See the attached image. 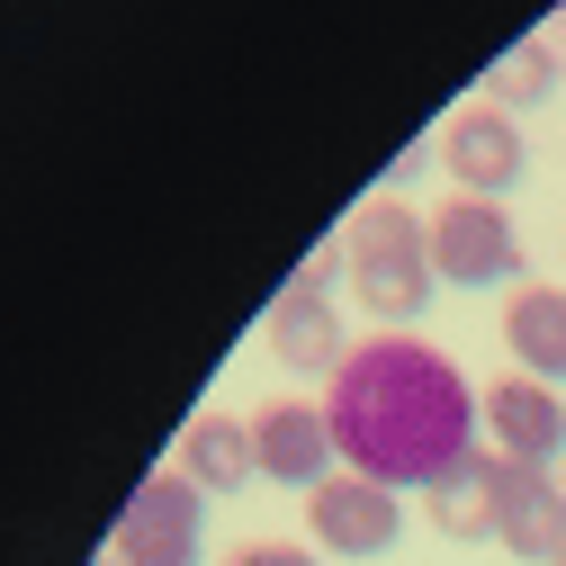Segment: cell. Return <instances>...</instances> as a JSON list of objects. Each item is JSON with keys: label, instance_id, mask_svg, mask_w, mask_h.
I'll list each match as a JSON object with an SVG mask.
<instances>
[{"label": "cell", "instance_id": "6da1fadb", "mask_svg": "<svg viewBox=\"0 0 566 566\" xmlns=\"http://www.w3.org/2000/svg\"><path fill=\"white\" fill-rule=\"evenodd\" d=\"M324 422H333V450L350 476H378L396 494L405 485L432 494L459 459H476L485 387H468V369L450 350L413 342V333H378L333 369Z\"/></svg>", "mask_w": 566, "mask_h": 566}, {"label": "cell", "instance_id": "7a4b0ae2", "mask_svg": "<svg viewBox=\"0 0 566 566\" xmlns=\"http://www.w3.org/2000/svg\"><path fill=\"white\" fill-rule=\"evenodd\" d=\"M342 270H350V297H360L378 324H413L441 289V261H432V217H413L405 198H369L342 234Z\"/></svg>", "mask_w": 566, "mask_h": 566}, {"label": "cell", "instance_id": "3957f363", "mask_svg": "<svg viewBox=\"0 0 566 566\" xmlns=\"http://www.w3.org/2000/svg\"><path fill=\"white\" fill-rule=\"evenodd\" d=\"M198 522H207V494L180 468H145L108 531V557L117 566H198Z\"/></svg>", "mask_w": 566, "mask_h": 566}, {"label": "cell", "instance_id": "277c9868", "mask_svg": "<svg viewBox=\"0 0 566 566\" xmlns=\"http://www.w3.org/2000/svg\"><path fill=\"white\" fill-rule=\"evenodd\" d=\"M432 261L450 289H522V234L504 217V198H450L432 217Z\"/></svg>", "mask_w": 566, "mask_h": 566}, {"label": "cell", "instance_id": "5b68a950", "mask_svg": "<svg viewBox=\"0 0 566 566\" xmlns=\"http://www.w3.org/2000/svg\"><path fill=\"white\" fill-rule=\"evenodd\" d=\"M306 539H324L333 557H387V548L405 539V494L378 485V476L333 468V476L306 494Z\"/></svg>", "mask_w": 566, "mask_h": 566}, {"label": "cell", "instance_id": "8992f818", "mask_svg": "<svg viewBox=\"0 0 566 566\" xmlns=\"http://www.w3.org/2000/svg\"><path fill=\"white\" fill-rule=\"evenodd\" d=\"M333 279H350L342 270V243L333 252H315V261H297V279L270 297V350L289 369H342L350 350H342V324H333Z\"/></svg>", "mask_w": 566, "mask_h": 566}, {"label": "cell", "instance_id": "52a82bcc", "mask_svg": "<svg viewBox=\"0 0 566 566\" xmlns=\"http://www.w3.org/2000/svg\"><path fill=\"white\" fill-rule=\"evenodd\" d=\"M485 494H494V539H504L513 557H531V566H557V548H566V485L548 468H531V459L494 450L485 459Z\"/></svg>", "mask_w": 566, "mask_h": 566}, {"label": "cell", "instance_id": "ba28073f", "mask_svg": "<svg viewBox=\"0 0 566 566\" xmlns=\"http://www.w3.org/2000/svg\"><path fill=\"white\" fill-rule=\"evenodd\" d=\"M432 145H441V163H450V180H459L468 198H504V189L531 171L522 117H513V108H494V99H476V108H450Z\"/></svg>", "mask_w": 566, "mask_h": 566}, {"label": "cell", "instance_id": "9c48e42d", "mask_svg": "<svg viewBox=\"0 0 566 566\" xmlns=\"http://www.w3.org/2000/svg\"><path fill=\"white\" fill-rule=\"evenodd\" d=\"M252 450H261V476L270 485H297V494H315L333 476V459H342L324 405H297V396H279V405L252 413Z\"/></svg>", "mask_w": 566, "mask_h": 566}, {"label": "cell", "instance_id": "30bf717a", "mask_svg": "<svg viewBox=\"0 0 566 566\" xmlns=\"http://www.w3.org/2000/svg\"><path fill=\"white\" fill-rule=\"evenodd\" d=\"M485 422H494V441H504V459L548 468V459L566 450V396L539 387V378H522V369L485 387Z\"/></svg>", "mask_w": 566, "mask_h": 566}, {"label": "cell", "instance_id": "8fae6325", "mask_svg": "<svg viewBox=\"0 0 566 566\" xmlns=\"http://www.w3.org/2000/svg\"><path fill=\"white\" fill-rule=\"evenodd\" d=\"M504 342H513V369L557 387L566 378V289H548V279H522V289L504 297Z\"/></svg>", "mask_w": 566, "mask_h": 566}, {"label": "cell", "instance_id": "7c38bea8", "mask_svg": "<svg viewBox=\"0 0 566 566\" xmlns=\"http://www.w3.org/2000/svg\"><path fill=\"white\" fill-rule=\"evenodd\" d=\"M252 468H261L252 422H234V413H198L180 432V476L198 494H234V485H252Z\"/></svg>", "mask_w": 566, "mask_h": 566}, {"label": "cell", "instance_id": "4fadbf2b", "mask_svg": "<svg viewBox=\"0 0 566 566\" xmlns=\"http://www.w3.org/2000/svg\"><path fill=\"white\" fill-rule=\"evenodd\" d=\"M422 504H432V522H441L450 539H476V531L494 539V494H485V450H476V459H459V468H450V476H441L432 494H422Z\"/></svg>", "mask_w": 566, "mask_h": 566}, {"label": "cell", "instance_id": "5bb4252c", "mask_svg": "<svg viewBox=\"0 0 566 566\" xmlns=\"http://www.w3.org/2000/svg\"><path fill=\"white\" fill-rule=\"evenodd\" d=\"M548 91H557V54H548L539 36H522V45L485 73V99H494V108H504V99H548Z\"/></svg>", "mask_w": 566, "mask_h": 566}, {"label": "cell", "instance_id": "9a60e30c", "mask_svg": "<svg viewBox=\"0 0 566 566\" xmlns=\"http://www.w3.org/2000/svg\"><path fill=\"white\" fill-rule=\"evenodd\" d=\"M226 566H315V548H297V539H243Z\"/></svg>", "mask_w": 566, "mask_h": 566}, {"label": "cell", "instance_id": "2e32d148", "mask_svg": "<svg viewBox=\"0 0 566 566\" xmlns=\"http://www.w3.org/2000/svg\"><path fill=\"white\" fill-rule=\"evenodd\" d=\"M432 154H441V145H405V154H396V163H387V198H405V180H413V171H422V163H432Z\"/></svg>", "mask_w": 566, "mask_h": 566}, {"label": "cell", "instance_id": "e0dca14e", "mask_svg": "<svg viewBox=\"0 0 566 566\" xmlns=\"http://www.w3.org/2000/svg\"><path fill=\"white\" fill-rule=\"evenodd\" d=\"M99 566H117V557H99Z\"/></svg>", "mask_w": 566, "mask_h": 566}, {"label": "cell", "instance_id": "ac0fdd59", "mask_svg": "<svg viewBox=\"0 0 566 566\" xmlns=\"http://www.w3.org/2000/svg\"><path fill=\"white\" fill-rule=\"evenodd\" d=\"M557 566H566V548H557Z\"/></svg>", "mask_w": 566, "mask_h": 566}, {"label": "cell", "instance_id": "d6986e66", "mask_svg": "<svg viewBox=\"0 0 566 566\" xmlns=\"http://www.w3.org/2000/svg\"><path fill=\"white\" fill-rule=\"evenodd\" d=\"M557 485H566V476H557Z\"/></svg>", "mask_w": 566, "mask_h": 566}]
</instances>
